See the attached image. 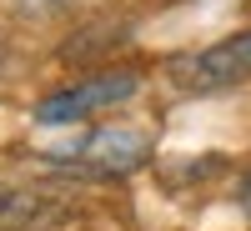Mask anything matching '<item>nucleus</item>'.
<instances>
[{
	"mask_svg": "<svg viewBox=\"0 0 251 231\" xmlns=\"http://www.w3.org/2000/svg\"><path fill=\"white\" fill-rule=\"evenodd\" d=\"M35 156L50 171H71L86 181H121L156 156V141H151V131H136V126H100V131H86L66 146H46Z\"/></svg>",
	"mask_w": 251,
	"mask_h": 231,
	"instance_id": "obj_1",
	"label": "nucleus"
},
{
	"mask_svg": "<svg viewBox=\"0 0 251 231\" xmlns=\"http://www.w3.org/2000/svg\"><path fill=\"white\" fill-rule=\"evenodd\" d=\"M166 80L186 96H216L251 80V30H236L216 40L206 51H186L176 60H166Z\"/></svg>",
	"mask_w": 251,
	"mask_h": 231,
	"instance_id": "obj_2",
	"label": "nucleus"
},
{
	"mask_svg": "<svg viewBox=\"0 0 251 231\" xmlns=\"http://www.w3.org/2000/svg\"><path fill=\"white\" fill-rule=\"evenodd\" d=\"M141 91V76L136 71H100V76H86L66 91H50L46 101H35V126H75L86 116H100L111 106H126Z\"/></svg>",
	"mask_w": 251,
	"mask_h": 231,
	"instance_id": "obj_3",
	"label": "nucleus"
},
{
	"mask_svg": "<svg viewBox=\"0 0 251 231\" xmlns=\"http://www.w3.org/2000/svg\"><path fill=\"white\" fill-rule=\"evenodd\" d=\"M60 216H66V206H60L50 191L0 176V231H46Z\"/></svg>",
	"mask_w": 251,
	"mask_h": 231,
	"instance_id": "obj_4",
	"label": "nucleus"
},
{
	"mask_svg": "<svg viewBox=\"0 0 251 231\" xmlns=\"http://www.w3.org/2000/svg\"><path fill=\"white\" fill-rule=\"evenodd\" d=\"M236 206H241V211H246V216H251V176H246V181H241V191H236Z\"/></svg>",
	"mask_w": 251,
	"mask_h": 231,
	"instance_id": "obj_5",
	"label": "nucleus"
},
{
	"mask_svg": "<svg viewBox=\"0 0 251 231\" xmlns=\"http://www.w3.org/2000/svg\"><path fill=\"white\" fill-rule=\"evenodd\" d=\"M0 55H5V51H0Z\"/></svg>",
	"mask_w": 251,
	"mask_h": 231,
	"instance_id": "obj_6",
	"label": "nucleus"
}]
</instances>
